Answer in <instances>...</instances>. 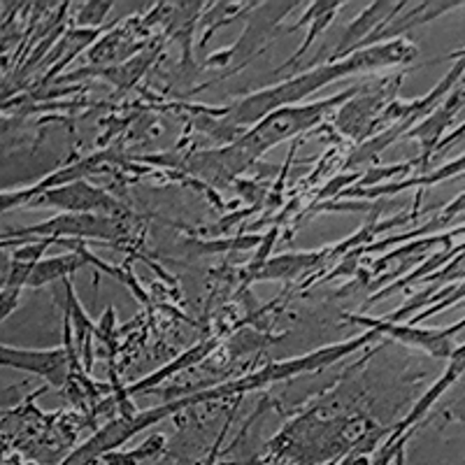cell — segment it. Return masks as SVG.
Returning <instances> with one entry per match:
<instances>
[{
    "mask_svg": "<svg viewBox=\"0 0 465 465\" xmlns=\"http://www.w3.org/2000/svg\"><path fill=\"white\" fill-rule=\"evenodd\" d=\"M110 7H112V3H86V5H82L80 24L91 26V16H95V26H101L103 16L107 15V10H110Z\"/></svg>",
    "mask_w": 465,
    "mask_h": 465,
    "instance_id": "cell-20",
    "label": "cell"
},
{
    "mask_svg": "<svg viewBox=\"0 0 465 465\" xmlns=\"http://www.w3.org/2000/svg\"><path fill=\"white\" fill-rule=\"evenodd\" d=\"M340 7H342V3H312V5H310V10H305V15H302L301 19H298V22L289 28V31H298V28H302L305 24L310 26V31H307V35H305V40H302L301 47L296 49V54L286 58L284 65H280V70H277V73H282V70H291L293 65L298 64V61H301L302 56H305V52L312 47L314 40H317V37L322 35L328 26H331V22L335 19V15H338Z\"/></svg>",
    "mask_w": 465,
    "mask_h": 465,
    "instance_id": "cell-14",
    "label": "cell"
},
{
    "mask_svg": "<svg viewBox=\"0 0 465 465\" xmlns=\"http://www.w3.org/2000/svg\"><path fill=\"white\" fill-rule=\"evenodd\" d=\"M463 105H465V95L463 91L456 86V89L444 98V103L438 107V110L430 112L426 119L414 124V126L402 135V140H419V144H421L423 153L419 165L429 163L430 156H433L435 149H438V144L447 138V128L454 124L456 112H459Z\"/></svg>",
    "mask_w": 465,
    "mask_h": 465,
    "instance_id": "cell-9",
    "label": "cell"
},
{
    "mask_svg": "<svg viewBox=\"0 0 465 465\" xmlns=\"http://www.w3.org/2000/svg\"><path fill=\"white\" fill-rule=\"evenodd\" d=\"M74 363H77V356L70 354L65 347L22 349L0 342V368L40 377L54 389H61L68 381Z\"/></svg>",
    "mask_w": 465,
    "mask_h": 465,
    "instance_id": "cell-7",
    "label": "cell"
},
{
    "mask_svg": "<svg viewBox=\"0 0 465 465\" xmlns=\"http://www.w3.org/2000/svg\"><path fill=\"white\" fill-rule=\"evenodd\" d=\"M459 89H460V91H463V95H465V77H463V80H460V82H459Z\"/></svg>",
    "mask_w": 465,
    "mask_h": 465,
    "instance_id": "cell-24",
    "label": "cell"
},
{
    "mask_svg": "<svg viewBox=\"0 0 465 465\" xmlns=\"http://www.w3.org/2000/svg\"><path fill=\"white\" fill-rule=\"evenodd\" d=\"M217 347V340H210V342H203V344H196L193 349H189V351H184V354L180 356V359H174L170 365H163L161 371L152 372L149 377H144L143 381H135V384L126 386V393H144V391H152L153 386H159L161 381L170 380V377L174 375V372H182L186 371V368H191L193 363H201L203 359H207V354H210L212 349Z\"/></svg>",
    "mask_w": 465,
    "mask_h": 465,
    "instance_id": "cell-16",
    "label": "cell"
},
{
    "mask_svg": "<svg viewBox=\"0 0 465 465\" xmlns=\"http://www.w3.org/2000/svg\"><path fill=\"white\" fill-rule=\"evenodd\" d=\"M463 372H465V342L460 344V347H454L451 356H450V359H447V368H444L442 377H440V380L435 381L433 386H430L429 391L423 393L421 401H419L417 405H414L412 412L407 414V417L402 419L401 423H398V426L391 430V433H396V435L410 433L414 423H419L423 417H426V414H429L430 407H433L435 402H438L440 398L444 396V391H447V389H450V386L454 384V381H459L460 377H463Z\"/></svg>",
    "mask_w": 465,
    "mask_h": 465,
    "instance_id": "cell-12",
    "label": "cell"
},
{
    "mask_svg": "<svg viewBox=\"0 0 465 465\" xmlns=\"http://www.w3.org/2000/svg\"><path fill=\"white\" fill-rule=\"evenodd\" d=\"M28 207H52L61 214H107V217L124 214L122 205L110 193L84 180L43 191L40 196L28 203Z\"/></svg>",
    "mask_w": 465,
    "mask_h": 465,
    "instance_id": "cell-8",
    "label": "cell"
},
{
    "mask_svg": "<svg viewBox=\"0 0 465 465\" xmlns=\"http://www.w3.org/2000/svg\"><path fill=\"white\" fill-rule=\"evenodd\" d=\"M10 263H12L10 249H0V291L5 289L7 280H10Z\"/></svg>",
    "mask_w": 465,
    "mask_h": 465,
    "instance_id": "cell-21",
    "label": "cell"
},
{
    "mask_svg": "<svg viewBox=\"0 0 465 465\" xmlns=\"http://www.w3.org/2000/svg\"><path fill=\"white\" fill-rule=\"evenodd\" d=\"M396 465H405V450L398 451V456H396Z\"/></svg>",
    "mask_w": 465,
    "mask_h": 465,
    "instance_id": "cell-23",
    "label": "cell"
},
{
    "mask_svg": "<svg viewBox=\"0 0 465 465\" xmlns=\"http://www.w3.org/2000/svg\"><path fill=\"white\" fill-rule=\"evenodd\" d=\"M417 45L405 40V37H398V40H389V43L356 49L349 56L338 58V61L328 58L326 64L317 65V68H310L280 82V84L244 95L228 110V116H231L232 126L252 128L282 107L301 105L305 98L322 91L323 86H331L333 82L359 73H371V70L410 65L417 58Z\"/></svg>",
    "mask_w": 465,
    "mask_h": 465,
    "instance_id": "cell-1",
    "label": "cell"
},
{
    "mask_svg": "<svg viewBox=\"0 0 465 465\" xmlns=\"http://www.w3.org/2000/svg\"><path fill=\"white\" fill-rule=\"evenodd\" d=\"M402 82V73L393 80L381 82L380 86H372V89L359 91V94L351 98L349 103H344L342 110L335 114V128H338L342 135L356 140H371L375 135V124L380 119L381 112L386 110V105L391 101H396V89Z\"/></svg>",
    "mask_w": 465,
    "mask_h": 465,
    "instance_id": "cell-6",
    "label": "cell"
},
{
    "mask_svg": "<svg viewBox=\"0 0 465 465\" xmlns=\"http://www.w3.org/2000/svg\"><path fill=\"white\" fill-rule=\"evenodd\" d=\"M328 261V247L314 249V252H296V254H282L275 259H268L252 280H296L302 272H312L319 265Z\"/></svg>",
    "mask_w": 465,
    "mask_h": 465,
    "instance_id": "cell-13",
    "label": "cell"
},
{
    "mask_svg": "<svg viewBox=\"0 0 465 465\" xmlns=\"http://www.w3.org/2000/svg\"><path fill=\"white\" fill-rule=\"evenodd\" d=\"M460 5H463V3H459V0H451V3H417V5H412V10H407L402 16H396V19H391L389 24H381L359 49L389 43V40H398V37L405 35L407 31L423 26V24L435 22L438 16L447 15V12L451 10H459Z\"/></svg>",
    "mask_w": 465,
    "mask_h": 465,
    "instance_id": "cell-11",
    "label": "cell"
},
{
    "mask_svg": "<svg viewBox=\"0 0 465 465\" xmlns=\"http://www.w3.org/2000/svg\"><path fill=\"white\" fill-rule=\"evenodd\" d=\"M375 338H380V335L372 333V331H363V333L347 340V342L328 344V347L314 349V351H310V354L296 356V359L275 361V363H268L263 365L261 371L252 372V375L244 377V380H238L235 389H238V393H247V391H254V389H261V386L275 384V381L293 380V377H301L305 375V372L323 371V368H328V365H335L338 361L347 359L349 354H354L356 349L365 347V344L372 342Z\"/></svg>",
    "mask_w": 465,
    "mask_h": 465,
    "instance_id": "cell-4",
    "label": "cell"
},
{
    "mask_svg": "<svg viewBox=\"0 0 465 465\" xmlns=\"http://www.w3.org/2000/svg\"><path fill=\"white\" fill-rule=\"evenodd\" d=\"M361 89H349L344 94L331 95L326 101H314V103H301V105L282 107V110L272 112L265 119H261L256 126L249 128L244 135H240L232 147L244 159V163L252 165L256 159H261L268 149L277 147L284 140H293L302 133L312 131L314 126L326 119V114L335 110L338 105H344L359 94Z\"/></svg>",
    "mask_w": 465,
    "mask_h": 465,
    "instance_id": "cell-2",
    "label": "cell"
},
{
    "mask_svg": "<svg viewBox=\"0 0 465 465\" xmlns=\"http://www.w3.org/2000/svg\"><path fill=\"white\" fill-rule=\"evenodd\" d=\"M126 235L122 217H107V214H54L45 222L31 226L5 228L0 231V238H22V240H101L114 242Z\"/></svg>",
    "mask_w": 465,
    "mask_h": 465,
    "instance_id": "cell-3",
    "label": "cell"
},
{
    "mask_svg": "<svg viewBox=\"0 0 465 465\" xmlns=\"http://www.w3.org/2000/svg\"><path fill=\"white\" fill-rule=\"evenodd\" d=\"M459 174H465V152L460 153L459 159L444 163L442 168L433 170V173H423V174H412L407 180H396V182H386V184L372 186V189H359V186H349L344 189L340 196L342 198H381V196H396V193H402V191L419 189L423 191L426 186L440 184V182H447L451 177H459Z\"/></svg>",
    "mask_w": 465,
    "mask_h": 465,
    "instance_id": "cell-10",
    "label": "cell"
},
{
    "mask_svg": "<svg viewBox=\"0 0 465 465\" xmlns=\"http://www.w3.org/2000/svg\"><path fill=\"white\" fill-rule=\"evenodd\" d=\"M342 319L363 326L365 331L396 340L410 349L426 351L433 359L447 361L454 351V340H451L454 335L450 333V328H423L410 322H389L386 317H365V314H342Z\"/></svg>",
    "mask_w": 465,
    "mask_h": 465,
    "instance_id": "cell-5",
    "label": "cell"
},
{
    "mask_svg": "<svg viewBox=\"0 0 465 465\" xmlns=\"http://www.w3.org/2000/svg\"><path fill=\"white\" fill-rule=\"evenodd\" d=\"M450 61H459V58H465V47L463 49H459V52H454V54H450Z\"/></svg>",
    "mask_w": 465,
    "mask_h": 465,
    "instance_id": "cell-22",
    "label": "cell"
},
{
    "mask_svg": "<svg viewBox=\"0 0 465 465\" xmlns=\"http://www.w3.org/2000/svg\"><path fill=\"white\" fill-rule=\"evenodd\" d=\"M463 212H465V191H463V193H460V196H456L454 201H451L450 205L444 207L442 212H440L438 219H433V222H430V223H426V231H429V232H438L440 228L447 226V223H450L451 219L459 217V214H463Z\"/></svg>",
    "mask_w": 465,
    "mask_h": 465,
    "instance_id": "cell-18",
    "label": "cell"
},
{
    "mask_svg": "<svg viewBox=\"0 0 465 465\" xmlns=\"http://www.w3.org/2000/svg\"><path fill=\"white\" fill-rule=\"evenodd\" d=\"M84 256L77 252H65V254L56 256H45L43 261H37L33 268L31 277H28L26 289H43V286L54 284V282H64L77 272V270H86Z\"/></svg>",
    "mask_w": 465,
    "mask_h": 465,
    "instance_id": "cell-15",
    "label": "cell"
},
{
    "mask_svg": "<svg viewBox=\"0 0 465 465\" xmlns=\"http://www.w3.org/2000/svg\"><path fill=\"white\" fill-rule=\"evenodd\" d=\"M165 450V435H152L143 447L128 451V454H107L105 465H138L143 460L153 459Z\"/></svg>",
    "mask_w": 465,
    "mask_h": 465,
    "instance_id": "cell-17",
    "label": "cell"
},
{
    "mask_svg": "<svg viewBox=\"0 0 465 465\" xmlns=\"http://www.w3.org/2000/svg\"><path fill=\"white\" fill-rule=\"evenodd\" d=\"M22 293H24V289H19V286H10V284L0 291V323L5 322V319L15 312L16 307H19Z\"/></svg>",
    "mask_w": 465,
    "mask_h": 465,
    "instance_id": "cell-19",
    "label": "cell"
}]
</instances>
